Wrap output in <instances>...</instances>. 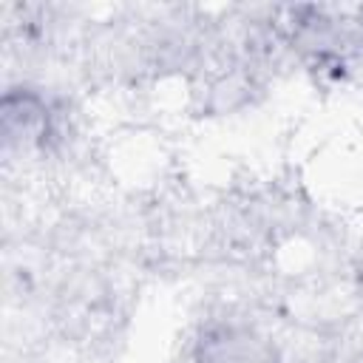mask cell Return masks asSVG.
Returning a JSON list of instances; mask_svg holds the SVG:
<instances>
[{
    "mask_svg": "<svg viewBox=\"0 0 363 363\" xmlns=\"http://www.w3.org/2000/svg\"><path fill=\"white\" fill-rule=\"evenodd\" d=\"M193 363H284L272 335L241 318L207 320L190 349Z\"/></svg>",
    "mask_w": 363,
    "mask_h": 363,
    "instance_id": "cell-1",
    "label": "cell"
},
{
    "mask_svg": "<svg viewBox=\"0 0 363 363\" xmlns=\"http://www.w3.org/2000/svg\"><path fill=\"white\" fill-rule=\"evenodd\" d=\"M0 136L6 156L45 150L57 139L54 105L28 85L6 88L0 99Z\"/></svg>",
    "mask_w": 363,
    "mask_h": 363,
    "instance_id": "cell-2",
    "label": "cell"
}]
</instances>
